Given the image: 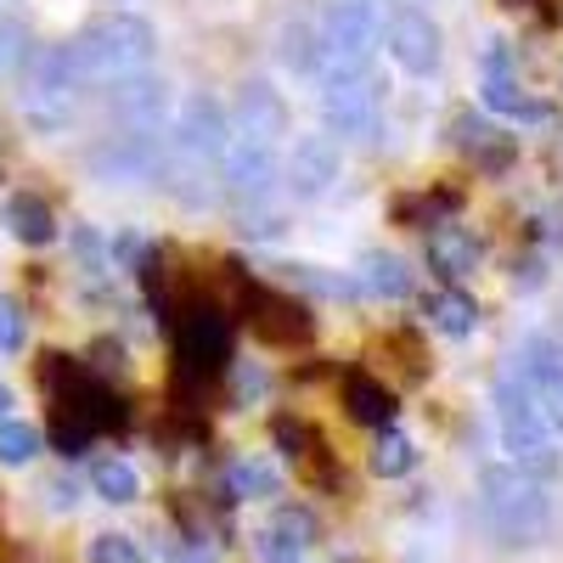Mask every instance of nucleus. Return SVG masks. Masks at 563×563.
<instances>
[{
  "label": "nucleus",
  "instance_id": "14",
  "mask_svg": "<svg viewBox=\"0 0 563 563\" xmlns=\"http://www.w3.org/2000/svg\"><path fill=\"white\" fill-rule=\"evenodd\" d=\"M384 45H389V57H395L411 79H429V74H440V63H445V34H440V23H434L429 12H417V7H406V12H395V18L384 23Z\"/></svg>",
  "mask_w": 563,
  "mask_h": 563
},
{
  "label": "nucleus",
  "instance_id": "12",
  "mask_svg": "<svg viewBox=\"0 0 563 563\" xmlns=\"http://www.w3.org/2000/svg\"><path fill=\"white\" fill-rule=\"evenodd\" d=\"M175 361L186 372H220L231 361V321L214 305H186L175 321Z\"/></svg>",
  "mask_w": 563,
  "mask_h": 563
},
{
  "label": "nucleus",
  "instance_id": "17",
  "mask_svg": "<svg viewBox=\"0 0 563 563\" xmlns=\"http://www.w3.org/2000/svg\"><path fill=\"white\" fill-rule=\"evenodd\" d=\"M479 238L467 225H456V220H440V225H429V265L445 276V282H467L479 271Z\"/></svg>",
  "mask_w": 563,
  "mask_h": 563
},
{
  "label": "nucleus",
  "instance_id": "19",
  "mask_svg": "<svg viewBox=\"0 0 563 563\" xmlns=\"http://www.w3.org/2000/svg\"><path fill=\"white\" fill-rule=\"evenodd\" d=\"M305 552H310V512L282 507L276 519L260 530V558L265 563H305Z\"/></svg>",
  "mask_w": 563,
  "mask_h": 563
},
{
  "label": "nucleus",
  "instance_id": "28",
  "mask_svg": "<svg viewBox=\"0 0 563 563\" xmlns=\"http://www.w3.org/2000/svg\"><path fill=\"white\" fill-rule=\"evenodd\" d=\"M45 451L40 429L23 417H0V467H29L34 456Z\"/></svg>",
  "mask_w": 563,
  "mask_h": 563
},
{
  "label": "nucleus",
  "instance_id": "13",
  "mask_svg": "<svg viewBox=\"0 0 563 563\" xmlns=\"http://www.w3.org/2000/svg\"><path fill=\"white\" fill-rule=\"evenodd\" d=\"M512 372L525 378V389L536 395V406L547 411V422L563 434V339L552 333H530L512 355Z\"/></svg>",
  "mask_w": 563,
  "mask_h": 563
},
{
  "label": "nucleus",
  "instance_id": "3",
  "mask_svg": "<svg viewBox=\"0 0 563 563\" xmlns=\"http://www.w3.org/2000/svg\"><path fill=\"white\" fill-rule=\"evenodd\" d=\"M68 45H74V63H79L85 85H113L124 74H141L158 57V29L135 12H108L97 23H85Z\"/></svg>",
  "mask_w": 563,
  "mask_h": 563
},
{
  "label": "nucleus",
  "instance_id": "33",
  "mask_svg": "<svg viewBox=\"0 0 563 563\" xmlns=\"http://www.w3.org/2000/svg\"><path fill=\"white\" fill-rule=\"evenodd\" d=\"M0 417H12V389L0 384Z\"/></svg>",
  "mask_w": 563,
  "mask_h": 563
},
{
  "label": "nucleus",
  "instance_id": "30",
  "mask_svg": "<svg viewBox=\"0 0 563 563\" xmlns=\"http://www.w3.org/2000/svg\"><path fill=\"white\" fill-rule=\"evenodd\" d=\"M23 45H29V23L23 18H0V74H12L23 63Z\"/></svg>",
  "mask_w": 563,
  "mask_h": 563
},
{
  "label": "nucleus",
  "instance_id": "9",
  "mask_svg": "<svg viewBox=\"0 0 563 563\" xmlns=\"http://www.w3.org/2000/svg\"><path fill=\"white\" fill-rule=\"evenodd\" d=\"M243 321H249V333L276 344V350H288V344H305L316 333V321H310V305L294 299V288H271V282H243Z\"/></svg>",
  "mask_w": 563,
  "mask_h": 563
},
{
  "label": "nucleus",
  "instance_id": "7",
  "mask_svg": "<svg viewBox=\"0 0 563 563\" xmlns=\"http://www.w3.org/2000/svg\"><path fill=\"white\" fill-rule=\"evenodd\" d=\"M220 192H225V203H238V209L271 203L282 192V141L231 130L225 153H220Z\"/></svg>",
  "mask_w": 563,
  "mask_h": 563
},
{
  "label": "nucleus",
  "instance_id": "31",
  "mask_svg": "<svg viewBox=\"0 0 563 563\" xmlns=\"http://www.w3.org/2000/svg\"><path fill=\"white\" fill-rule=\"evenodd\" d=\"M23 339H29V321H23V310H18V299L12 294H0V350H23Z\"/></svg>",
  "mask_w": 563,
  "mask_h": 563
},
{
  "label": "nucleus",
  "instance_id": "26",
  "mask_svg": "<svg viewBox=\"0 0 563 563\" xmlns=\"http://www.w3.org/2000/svg\"><path fill=\"white\" fill-rule=\"evenodd\" d=\"M90 490H97L102 501H113V507L141 501V474H135V462H124V456H102L97 467H90Z\"/></svg>",
  "mask_w": 563,
  "mask_h": 563
},
{
  "label": "nucleus",
  "instance_id": "4",
  "mask_svg": "<svg viewBox=\"0 0 563 563\" xmlns=\"http://www.w3.org/2000/svg\"><path fill=\"white\" fill-rule=\"evenodd\" d=\"M490 406H496V434H501V451L507 462H519L530 467V474L541 479H558V467H563V451H558V429L547 422V411L536 406V395L525 389L519 372H501L496 389H490Z\"/></svg>",
  "mask_w": 563,
  "mask_h": 563
},
{
  "label": "nucleus",
  "instance_id": "27",
  "mask_svg": "<svg viewBox=\"0 0 563 563\" xmlns=\"http://www.w3.org/2000/svg\"><path fill=\"white\" fill-rule=\"evenodd\" d=\"M411 467H417L411 434H400L395 422H384V429H378V445H372V474H378V479H400V474H411Z\"/></svg>",
  "mask_w": 563,
  "mask_h": 563
},
{
  "label": "nucleus",
  "instance_id": "25",
  "mask_svg": "<svg viewBox=\"0 0 563 563\" xmlns=\"http://www.w3.org/2000/svg\"><path fill=\"white\" fill-rule=\"evenodd\" d=\"M288 288H305V294H321V299H355V276L344 271H327V265H310V260H294V265H276Z\"/></svg>",
  "mask_w": 563,
  "mask_h": 563
},
{
  "label": "nucleus",
  "instance_id": "20",
  "mask_svg": "<svg viewBox=\"0 0 563 563\" xmlns=\"http://www.w3.org/2000/svg\"><path fill=\"white\" fill-rule=\"evenodd\" d=\"M479 97H485V108L490 113H501V119H525V124H547L552 119V108L547 102H536L530 90L512 79V74H485V85H479Z\"/></svg>",
  "mask_w": 563,
  "mask_h": 563
},
{
  "label": "nucleus",
  "instance_id": "1",
  "mask_svg": "<svg viewBox=\"0 0 563 563\" xmlns=\"http://www.w3.org/2000/svg\"><path fill=\"white\" fill-rule=\"evenodd\" d=\"M225 141H231V119L214 97H186L180 102V113L164 135V186L186 209L209 203V169H220Z\"/></svg>",
  "mask_w": 563,
  "mask_h": 563
},
{
  "label": "nucleus",
  "instance_id": "24",
  "mask_svg": "<svg viewBox=\"0 0 563 563\" xmlns=\"http://www.w3.org/2000/svg\"><path fill=\"white\" fill-rule=\"evenodd\" d=\"M276 490H282V474L260 456H243V462L225 467V496L231 501H271Z\"/></svg>",
  "mask_w": 563,
  "mask_h": 563
},
{
  "label": "nucleus",
  "instance_id": "6",
  "mask_svg": "<svg viewBox=\"0 0 563 563\" xmlns=\"http://www.w3.org/2000/svg\"><path fill=\"white\" fill-rule=\"evenodd\" d=\"M321 130L339 141H378L384 135V79L372 68L321 74Z\"/></svg>",
  "mask_w": 563,
  "mask_h": 563
},
{
  "label": "nucleus",
  "instance_id": "16",
  "mask_svg": "<svg viewBox=\"0 0 563 563\" xmlns=\"http://www.w3.org/2000/svg\"><path fill=\"white\" fill-rule=\"evenodd\" d=\"M355 288H361L366 299L395 305V299H411L417 271H411L400 254H389V249H366V254L355 260Z\"/></svg>",
  "mask_w": 563,
  "mask_h": 563
},
{
  "label": "nucleus",
  "instance_id": "18",
  "mask_svg": "<svg viewBox=\"0 0 563 563\" xmlns=\"http://www.w3.org/2000/svg\"><path fill=\"white\" fill-rule=\"evenodd\" d=\"M231 130L265 135V141H288V108H282V97L265 79H249L238 90V119H231Z\"/></svg>",
  "mask_w": 563,
  "mask_h": 563
},
{
  "label": "nucleus",
  "instance_id": "29",
  "mask_svg": "<svg viewBox=\"0 0 563 563\" xmlns=\"http://www.w3.org/2000/svg\"><path fill=\"white\" fill-rule=\"evenodd\" d=\"M90 563H147V552H141L135 536H124V530H102L90 541Z\"/></svg>",
  "mask_w": 563,
  "mask_h": 563
},
{
  "label": "nucleus",
  "instance_id": "32",
  "mask_svg": "<svg viewBox=\"0 0 563 563\" xmlns=\"http://www.w3.org/2000/svg\"><path fill=\"white\" fill-rule=\"evenodd\" d=\"M74 501H79V485H74V479H57V485H52V507H57V512H63V507L74 512Z\"/></svg>",
  "mask_w": 563,
  "mask_h": 563
},
{
  "label": "nucleus",
  "instance_id": "2",
  "mask_svg": "<svg viewBox=\"0 0 563 563\" xmlns=\"http://www.w3.org/2000/svg\"><path fill=\"white\" fill-rule=\"evenodd\" d=\"M479 519L501 547H536L552 530V490L519 462L479 467Z\"/></svg>",
  "mask_w": 563,
  "mask_h": 563
},
{
  "label": "nucleus",
  "instance_id": "21",
  "mask_svg": "<svg viewBox=\"0 0 563 563\" xmlns=\"http://www.w3.org/2000/svg\"><path fill=\"white\" fill-rule=\"evenodd\" d=\"M7 231H12L18 243H29V249H45V243H57V214H52V203H45V198L18 192L7 203Z\"/></svg>",
  "mask_w": 563,
  "mask_h": 563
},
{
  "label": "nucleus",
  "instance_id": "22",
  "mask_svg": "<svg viewBox=\"0 0 563 563\" xmlns=\"http://www.w3.org/2000/svg\"><path fill=\"white\" fill-rule=\"evenodd\" d=\"M422 316H429V327L445 333V339H474V327H479V305L467 294H456V288L429 294V299H422Z\"/></svg>",
  "mask_w": 563,
  "mask_h": 563
},
{
  "label": "nucleus",
  "instance_id": "8",
  "mask_svg": "<svg viewBox=\"0 0 563 563\" xmlns=\"http://www.w3.org/2000/svg\"><path fill=\"white\" fill-rule=\"evenodd\" d=\"M384 40V23L366 0H339L327 7L316 29V74H344V68H372V52Z\"/></svg>",
  "mask_w": 563,
  "mask_h": 563
},
{
  "label": "nucleus",
  "instance_id": "15",
  "mask_svg": "<svg viewBox=\"0 0 563 563\" xmlns=\"http://www.w3.org/2000/svg\"><path fill=\"white\" fill-rule=\"evenodd\" d=\"M164 108H169L164 79H153L147 68L108 85V119H113V130H158Z\"/></svg>",
  "mask_w": 563,
  "mask_h": 563
},
{
  "label": "nucleus",
  "instance_id": "10",
  "mask_svg": "<svg viewBox=\"0 0 563 563\" xmlns=\"http://www.w3.org/2000/svg\"><path fill=\"white\" fill-rule=\"evenodd\" d=\"M85 169L102 186H135L158 175V130H108L97 147H90Z\"/></svg>",
  "mask_w": 563,
  "mask_h": 563
},
{
  "label": "nucleus",
  "instance_id": "5",
  "mask_svg": "<svg viewBox=\"0 0 563 563\" xmlns=\"http://www.w3.org/2000/svg\"><path fill=\"white\" fill-rule=\"evenodd\" d=\"M85 74L74 63V45H45V52L29 57V90H23V119L40 130V135H63L74 124V108L85 97Z\"/></svg>",
  "mask_w": 563,
  "mask_h": 563
},
{
  "label": "nucleus",
  "instance_id": "11",
  "mask_svg": "<svg viewBox=\"0 0 563 563\" xmlns=\"http://www.w3.org/2000/svg\"><path fill=\"white\" fill-rule=\"evenodd\" d=\"M339 175H344V147H339V135H327V130L294 135V147L282 153V186H288L294 198L333 192Z\"/></svg>",
  "mask_w": 563,
  "mask_h": 563
},
{
  "label": "nucleus",
  "instance_id": "23",
  "mask_svg": "<svg viewBox=\"0 0 563 563\" xmlns=\"http://www.w3.org/2000/svg\"><path fill=\"white\" fill-rule=\"evenodd\" d=\"M344 400H350V417L355 422H372V429L395 422V395L378 378H366V372H350V378H344Z\"/></svg>",
  "mask_w": 563,
  "mask_h": 563
}]
</instances>
